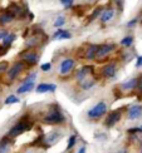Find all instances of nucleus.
<instances>
[{"instance_id": "1", "label": "nucleus", "mask_w": 142, "mask_h": 153, "mask_svg": "<svg viewBox=\"0 0 142 153\" xmlns=\"http://www.w3.org/2000/svg\"><path fill=\"white\" fill-rule=\"evenodd\" d=\"M30 128H31V123L30 122H27L25 119H22V120H19L18 123H15L14 126L11 127L6 136H8L9 138L18 137V136H20L22 133H24L25 131H28Z\"/></svg>"}, {"instance_id": "2", "label": "nucleus", "mask_w": 142, "mask_h": 153, "mask_svg": "<svg viewBox=\"0 0 142 153\" xmlns=\"http://www.w3.org/2000/svg\"><path fill=\"white\" fill-rule=\"evenodd\" d=\"M44 122L48 123V124H59V123L64 122V116L62 114V112L58 109V107L54 104L53 109L44 117Z\"/></svg>"}, {"instance_id": "3", "label": "nucleus", "mask_w": 142, "mask_h": 153, "mask_svg": "<svg viewBox=\"0 0 142 153\" xmlns=\"http://www.w3.org/2000/svg\"><path fill=\"white\" fill-rule=\"evenodd\" d=\"M106 112H107V104L105 102H99L92 109L88 111V117L92 119H97V118H101L103 114H106Z\"/></svg>"}, {"instance_id": "4", "label": "nucleus", "mask_w": 142, "mask_h": 153, "mask_svg": "<svg viewBox=\"0 0 142 153\" xmlns=\"http://www.w3.org/2000/svg\"><path fill=\"white\" fill-rule=\"evenodd\" d=\"M22 71H23V63H22V62L14 63V64L11 65V68L9 69V72H8V78H9V80L16 79L18 76L20 75Z\"/></svg>"}, {"instance_id": "5", "label": "nucleus", "mask_w": 142, "mask_h": 153, "mask_svg": "<svg viewBox=\"0 0 142 153\" xmlns=\"http://www.w3.org/2000/svg\"><path fill=\"white\" fill-rule=\"evenodd\" d=\"M121 109H117V111H113L111 112V114L107 117L106 119V122H105V126L107 127V128H111V127H113L116 123H118L120 122V119H121Z\"/></svg>"}, {"instance_id": "6", "label": "nucleus", "mask_w": 142, "mask_h": 153, "mask_svg": "<svg viewBox=\"0 0 142 153\" xmlns=\"http://www.w3.org/2000/svg\"><path fill=\"white\" fill-rule=\"evenodd\" d=\"M61 137H62V133L59 131H52L49 134L46 136V138H44V146H46V147H49V146L54 144Z\"/></svg>"}, {"instance_id": "7", "label": "nucleus", "mask_w": 142, "mask_h": 153, "mask_svg": "<svg viewBox=\"0 0 142 153\" xmlns=\"http://www.w3.org/2000/svg\"><path fill=\"white\" fill-rule=\"evenodd\" d=\"M142 116V105L141 104H135L130 107L128 109V119L130 120H136Z\"/></svg>"}, {"instance_id": "8", "label": "nucleus", "mask_w": 142, "mask_h": 153, "mask_svg": "<svg viewBox=\"0 0 142 153\" xmlns=\"http://www.w3.org/2000/svg\"><path fill=\"white\" fill-rule=\"evenodd\" d=\"M116 49L114 44H102L98 48V52H97V58H103V56L108 55L111 52Z\"/></svg>"}, {"instance_id": "9", "label": "nucleus", "mask_w": 142, "mask_h": 153, "mask_svg": "<svg viewBox=\"0 0 142 153\" xmlns=\"http://www.w3.org/2000/svg\"><path fill=\"white\" fill-rule=\"evenodd\" d=\"M73 67H74V60L73 59H70V58H68V59H64L62 63H61V67H59V73L62 74V75H64V74H68L70 71L73 69Z\"/></svg>"}, {"instance_id": "10", "label": "nucleus", "mask_w": 142, "mask_h": 153, "mask_svg": "<svg viewBox=\"0 0 142 153\" xmlns=\"http://www.w3.org/2000/svg\"><path fill=\"white\" fill-rule=\"evenodd\" d=\"M116 71H117V64H116L114 62L109 63L108 65H106L102 69V75L105 76V78H112L116 74Z\"/></svg>"}, {"instance_id": "11", "label": "nucleus", "mask_w": 142, "mask_h": 153, "mask_svg": "<svg viewBox=\"0 0 142 153\" xmlns=\"http://www.w3.org/2000/svg\"><path fill=\"white\" fill-rule=\"evenodd\" d=\"M22 59L25 63H28L29 65H34V64H37V63H38V60H39V56H38V54L34 53V52H29V53L23 54Z\"/></svg>"}, {"instance_id": "12", "label": "nucleus", "mask_w": 142, "mask_h": 153, "mask_svg": "<svg viewBox=\"0 0 142 153\" xmlns=\"http://www.w3.org/2000/svg\"><path fill=\"white\" fill-rule=\"evenodd\" d=\"M57 89V85L55 84H50V83H40L38 84L35 91L37 93H47V92H54Z\"/></svg>"}, {"instance_id": "13", "label": "nucleus", "mask_w": 142, "mask_h": 153, "mask_svg": "<svg viewBox=\"0 0 142 153\" xmlns=\"http://www.w3.org/2000/svg\"><path fill=\"white\" fill-rule=\"evenodd\" d=\"M92 72H93V67L92 65H84V67H82L78 72H77L75 76H77V79L78 80H83L87 75H89Z\"/></svg>"}, {"instance_id": "14", "label": "nucleus", "mask_w": 142, "mask_h": 153, "mask_svg": "<svg viewBox=\"0 0 142 153\" xmlns=\"http://www.w3.org/2000/svg\"><path fill=\"white\" fill-rule=\"evenodd\" d=\"M138 85V78H132L130 80L125 82L123 84L121 85V88L123 89V91H133V89H136Z\"/></svg>"}, {"instance_id": "15", "label": "nucleus", "mask_w": 142, "mask_h": 153, "mask_svg": "<svg viewBox=\"0 0 142 153\" xmlns=\"http://www.w3.org/2000/svg\"><path fill=\"white\" fill-rule=\"evenodd\" d=\"M98 48H99V45L92 44V45L87 49V52H86V58H87V59H94V58H97V52H98Z\"/></svg>"}, {"instance_id": "16", "label": "nucleus", "mask_w": 142, "mask_h": 153, "mask_svg": "<svg viewBox=\"0 0 142 153\" xmlns=\"http://www.w3.org/2000/svg\"><path fill=\"white\" fill-rule=\"evenodd\" d=\"M10 149V138L6 136L0 141V153H8Z\"/></svg>"}, {"instance_id": "17", "label": "nucleus", "mask_w": 142, "mask_h": 153, "mask_svg": "<svg viewBox=\"0 0 142 153\" xmlns=\"http://www.w3.org/2000/svg\"><path fill=\"white\" fill-rule=\"evenodd\" d=\"M113 15H114V10L112 9V8H108L107 10H105L101 14V22L102 23H107V22H109L111 19L113 18Z\"/></svg>"}, {"instance_id": "18", "label": "nucleus", "mask_w": 142, "mask_h": 153, "mask_svg": "<svg viewBox=\"0 0 142 153\" xmlns=\"http://www.w3.org/2000/svg\"><path fill=\"white\" fill-rule=\"evenodd\" d=\"M14 14L10 11H5L4 14L0 15V24L1 25H5V24H9L10 22H13V19H14Z\"/></svg>"}, {"instance_id": "19", "label": "nucleus", "mask_w": 142, "mask_h": 153, "mask_svg": "<svg viewBox=\"0 0 142 153\" xmlns=\"http://www.w3.org/2000/svg\"><path fill=\"white\" fill-rule=\"evenodd\" d=\"M70 38H72V35H70L69 31L63 30V29H59L54 34V39H70Z\"/></svg>"}, {"instance_id": "20", "label": "nucleus", "mask_w": 142, "mask_h": 153, "mask_svg": "<svg viewBox=\"0 0 142 153\" xmlns=\"http://www.w3.org/2000/svg\"><path fill=\"white\" fill-rule=\"evenodd\" d=\"M34 88V83H24L23 85H20L18 88V91H16V93L18 94H23V93H28V92H30L31 89Z\"/></svg>"}, {"instance_id": "21", "label": "nucleus", "mask_w": 142, "mask_h": 153, "mask_svg": "<svg viewBox=\"0 0 142 153\" xmlns=\"http://www.w3.org/2000/svg\"><path fill=\"white\" fill-rule=\"evenodd\" d=\"M15 38H16V36H15V34H14V33L8 34V35L5 36V39L3 40V47H4L5 49H8V48L11 45V43L15 40Z\"/></svg>"}, {"instance_id": "22", "label": "nucleus", "mask_w": 142, "mask_h": 153, "mask_svg": "<svg viewBox=\"0 0 142 153\" xmlns=\"http://www.w3.org/2000/svg\"><path fill=\"white\" fill-rule=\"evenodd\" d=\"M132 43H133V38L128 35V36H125L123 39L121 40V45H123V47L128 48V47H131V45H132Z\"/></svg>"}, {"instance_id": "23", "label": "nucleus", "mask_w": 142, "mask_h": 153, "mask_svg": "<svg viewBox=\"0 0 142 153\" xmlns=\"http://www.w3.org/2000/svg\"><path fill=\"white\" fill-rule=\"evenodd\" d=\"M19 102V99H18V97L16 95H14V94H10L8 98L5 99V104L6 105H9V104H14V103H18Z\"/></svg>"}, {"instance_id": "24", "label": "nucleus", "mask_w": 142, "mask_h": 153, "mask_svg": "<svg viewBox=\"0 0 142 153\" xmlns=\"http://www.w3.org/2000/svg\"><path fill=\"white\" fill-rule=\"evenodd\" d=\"M64 23H66V18H64L63 15H59L57 19H55V22H54V27L55 28H61L64 25Z\"/></svg>"}, {"instance_id": "25", "label": "nucleus", "mask_w": 142, "mask_h": 153, "mask_svg": "<svg viewBox=\"0 0 142 153\" xmlns=\"http://www.w3.org/2000/svg\"><path fill=\"white\" fill-rule=\"evenodd\" d=\"M94 80H84V82H82V89H84V91H87V89H89V88H92L93 85H94Z\"/></svg>"}, {"instance_id": "26", "label": "nucleus", "mask_w": 142, "mask_h": 153, "mask_svg": "<svg viewBox=\"0 0 142 153\" xmlns=\"http://www.w3.org/2000/svg\"><path fill=\"white\" fill-rule=\"evenodd\" d=\"M74 144H75V136H74V134H72V136H70V138L68 139V146H67V149L73 148V147H74Z\"/></svg>"}, {"instance_id": "27", "label": "nucleus", "mask_w": 142, "mask_h": 153, "mask_svg": "<svg viewBox=\"0 0 142 153\" xmlns=\"http://www.w3.org/2000/svg\"><path fill=\"white\" fill-rule=\"evenodd\" d=\"M40 69H42L43 72H48V71H50V69H52V63H44V64L40 65Z\"/></svg>"}, {"instance_id": "28", "label": "nucleus", "mask_w": 142, "mask_h": 153, "mask_svg": "<svg viewBox=\"0 0 142 153\" xmlns=\"http://www.w3.org/2000/svg\"><path fill=\"white\" fill-rule=\"evenodd\" d=\"M6 68H8V63H6V62H1V63H0V74L4 73L6 71Z\"/></svg>"}, {"instance_id": "29", "label": "nucleus", "mask_w": 142, "mask_h": 153, "mask_svg": "<svg viewBox=\"0 0 142 153\" xmlns=\"http://www.w3.org/2000/svg\"><path fill=\"white\" fill-rule=\"evenodd\" d=\"M101 14V8H97L94 11H93V14H92V18H91V20H94V19L97 18V16H98Z\"/></svg>"}, {"instance_id": "30", "label": "nucleus", "mask_w": 142, "mask_h": 153, "mask_svg": "<svg viewBox=\"0 0 142 153\" xmlns=\"http://www.w3.org/2000/svg\"><path fill=\"white\" fill-rule=\"evenodd\" d=\"M61 4H63L66 8H68V6H72L73 1H72V0H61Z\"/></svg>"}, {"instance_id": "31", "label": "nucleus", "mask_w": 142, "mask_h": 153, "mask_svg": "<svg viewBox=\"0 0 142 153\" xmlns=\"http://www.w3.org/2000/svg\"><path fill=\"white\" fill-rule=\"evenodd\" d=\"M137 88H138L140 94H142V74L138 76V85H137Z\"/></svg>"}, {"instance_id": "32", "label": "nucleus", "mask_w": 142, "mask_h": 153, "mask_svg": "<svg viewBox=\"0 0 142 153\" xmlns=\"http://www.w3.org/2000/svg\"><path fill=\"white\" fill-rule=\"evenodd\" d=\"M130 134H133V133H136V132H142V127H138V128H132V129H128L127 131Z\"/></svg>"}, {"instance_id": "33", "label": "nucleus", "mask_w": 142, "mask_h": 153, "mask_svg": "<svg viewBox=\"0 0 142 153\" xmlns=\"http://www.w3.org/2000/svg\"><path fill=\"white\" fill-rule=\"evenodd\" d=\"M9 33H6L5 30H0V40H4L5 39V36L8 35Z\"/></svg>"}, {"instance_id": "34", "label": "nucleus", "mask_w": 142, "mask_h": 153, "mask_svg": "<svg viewBox=\"0 0 142 153\" xmlns=\"http://www.w3.org/2000/svg\"><path fill=\"white\" fill-rule=\"evenodd\" d=\"M136 67H137V68L142 67V55H141V56H138V58H137V62H136Z\"/></svg>"}, {"instance_id": "35", "label": "nucleus", "mask_w": 142, "mask_h": 153, "mask_svg": "<svg viewBox=\"0 0 142 153\" xmlns=\"http://www.w3.org/2000/svg\"><path fill=\"white\" fill-rule=\"evenodd\" d=\"M136 23H137V19H133V20H131L130 23L127 24V27H128V28H131V27H133V25L136 24Z\"/></svg>"}, {"instance_id": "36", "label": "nucleus", "mask_w": 142, "mask_h": 153, "mask_svg": "<svg viewBox=\"0 0 142 153\" xmlns=\"http://www.w3.org/2000/svg\"><path fill=\"white\" fill-rule=\"evenodd\" d=\"M78 153H86V147L84 146H82V147L78 149Z\"/></svg>"}, {"instance_id": "37", "label": "nucleus", "mask_w": 142, "mask_h": 153, "mask_svg": "<svg viewBox=\"0 0 142 153\" xmlns=\"http://www.w3.org/2000/svg\"><path fill=\"white\" fill-rule=\"evenodd\" d=\"M117 153H126L125 151H120V152H117Z\"/></svg>"}]
</instances>
